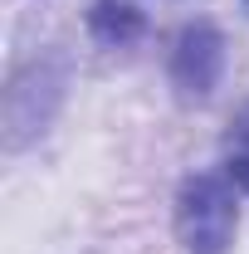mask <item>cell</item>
<instances>
[{
    "mask_svg": "<svg viewBox=\"0 0 249 254\" xmlns=\"http://www.w3.org/2000/svg\"><path fill=\"white\" fill-rule=\"evenodd\" d=\"M225 176L240 190H249V103L235 113V123L225 132Z\"/></svg>",
    "mask_w": 249,
    "mask_h": 254,
    "instance_id": "cell-4",
    "label": "cell"
},
{
    "mask_svg": "<svg viewBox=\"0 0 249 254\" xmlns=\"http://www.w3.org/2000/svg\"><path fill=\"white\" fill-rule=\"evenodd\" d=\"M245 5H249V0H245Z\"/></svg>",
    "mask_w": 249,
    "mask_h": 254,
    "instance_id": "cell-5",
    "label": "cell"
},
{
    "mask_svg": "<svg viewBox=\"0 0 249 254\" xmlns=\"http://www.w3.org/2000/svg\"><path fill=\"white\" fill-rule=\"evenodd\" d=\"M225 73V39L215 25L195 20L176 34V49H171V83L186 98H205Z\"/></svg>",
    "mask_w": 249,
    "mask_h": 254,
    "instance_id": "cell-2",
    "label": "cell"
},
{
    "mask_svg": "<svg viewBox=\"0 0 249 254\" xmlns=\"http://www.w3.org/2000/svg\"><path fill=\"white\" fill-rule=\"evenodd\" d=\"M240 230L235 190L220 176H190L176 195V240L181 254H230Z\"/></svg>",
    "mask_w": 249,
    "mask_h": 254,
    "instance_id": "cell-1",
    "label": "cell"
},
{
    "mask_svg": "<svg viewBox=\"0 0 249 254\" xmlns=\"http://www.w3.org/2000/svg\"><path fill=\"white\" fill-rule=\"evenodd\" d=\"M88 30H93L98 44L123 49V44H132V39L142 34V15H137L127 0H98L93 15H88Z\"/></svg>",
    "mask_w": 249,
    "mask_h": 254,
    "instance_id": "cell-3",
    "label": "cell"
}]
</instances>
